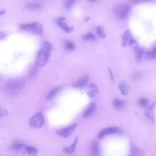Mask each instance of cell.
<instances>
[{
    "label": "cell",
    "instance_id": "obj_22",
    "mask_svg": "<svg viewBox=\"0 0 156 156\" xmlns=\"http://www.w3.org/2000/svg\"><path fill=\"white\" fill-rule=\"evenodd\" d=\"M130 154L132 156L140 155L142 151L140 149L133 144L130 145Z\"/></svg>",
    "mask_w": 156,
    "mask_h": 156
},
{
    "label": "cell",
    "instance_id": "obj_6",
    "mask_svg": "<svg viewBox=\"0 0 156 156\" xmlns=\"http://www.w3.org/2000/svg\"><path fill=\"white\" fill-rule=\"evenodd\" d=\"M76 124L73 123L66 127L63 128L56 132L58 136L64 138L69 137L73 132L76 127Z\"/></svg>",
    "mask_w": 156,
    "mask_h": 156
},
{
    "label": "cell",
    "instance_id": "obj_34",
    "mask_svg": "<svg viewBox=\"0 0 156 156\" xmlns=\"http://www.w3.org/2000/svg\"><path fill=\"white\" fill-rule=\"evenodd\" d=\"M153 0H133V1L136 3H139L151 1Z\"/></svg>",
    "mask_w": 156,
    "mask_h": 156
},
{
    "label": "cell",
    "instance_id": "obj_11",
    "mask_svg": "<svg viewBox=\"0 0 156 156\" xmlns=\"http://www.w3.org/2000/svg\"><path fill=\"white\" fill-rule=\"evenodd\" d=\"M89 150L91 154L93 156L99 155L100 152V145L96 140L92 141L90 144Z\"/></svg>",
    "mask_w": 156,
    "mask_h": 156
},
{
    "label": "cell",
    "instance_id": "obj_31",
    "mask_svg": "<svg viewBox=\"0 0 156 156\" xmlns=\"http://www.w3.org/2000/svg\"><path fill=\"white\" fill-rule=\"evenodd\" d=\"M36 72V69L35 68L33 69L32 70H31L29 75V77L30 78H32L34 77Z\"/></svg>",
    "mask_w": 156,
    "mask_h": 156
},
{
    "label": "cell",
    "instance_id": "obj_27",
    "mask_svg": "<svg viewBox=\"0 0 156 156\" xmlns=\"http://www.w3.org/2000/svg\"><path fill=\"white\" fill-rule=\"evenodd\" d=\"M65 48L68 50H72L75 48V44L71 41H66L65 42Z\"/></svg>",
    "mask_w": 156,
    "mask_h": 156
},
{
    "label": "cell",
    "instance_id": "obj_16",
    "mask_svg": "<svg viewBox=\"0 0 156 156\" xmlns=\"http://www.w3.org/2000/svg\"><path fill=\"white\" fill-rule=\"evenodd\" d=\"M95 107V104L94 102L90 103L84 110L83 115L84 117L89 116L93 112Z\"/></svg>",
    "mask_w": 156,
    "mask_h": 156
},
{
    "label": "cell",
    "instance_id": "obj_1",
    "mask_svg": "<svg viewBox=\"0 0 156 156\" xmlns=\"http://www.w3.org/2000/svg\"><path fill=\"white\" fill-rule=\"evenodd\" d=\"M24 84V80L21 77L9 80L5 84V92L10 96H16L21 92Z\"/></svg>",
    "mask_w": 156,
    "mask_h": 156
},
{
    "label": "cell",
    "instance_id": "obj_9",
    "mask_svg": "<svg viewBox=\"0 0 156 156\" xmlns=\"http://www.w3.org/2000/svg\"><path fill=\"white\" fill-rule=\"evenodd\" d=\"M119 130L117 127H111L105 128L101 130L98 134L97 137L101 139L104 136L109 134L117 132Z\"/></svg>",
    "mask_w": 156,
    "mask_h": 156
},
{
    "label": "cell",
    "instance_id": "obj_20",
    "mask_svg": "<svg viewBox=\"0 0 156 156\" xmlns=\"http://www.w3.org/2000/svg\"><path fill=\"white\" fill-rule=\"evenodd\" d=\"M61 89V87H57L53 88L47 95V99L50 100L52 99Z\"/></svg>",
    "mask_w": 156,
    "mask_h": 156
},
{
    "label": "cell",
    "instance_id": "obj_3",
    "mask_svg": "<svg viewBox=\"0 0 156 156\" xmlns=\"http://www.w3.org/2000/svg\"><path fill=\"white\" fill-rule=\"evenodd\" d=\"M20 28L23 31H27L34 34L41 36L43 33L41 25L38 22H34L31 23L20 26Z\"/></svg>",
    "mask_w": 156,
    "mask_h": 156
},
{
    "label": "cell",
    "instance_id": "obj_36",
    "mask_svg": "<svg viewBox=\"0 0 156 156\" xmlns=\"http://www.w3.org/2000/svg\"><path fill=\"white\" fill-rule=\"evenodd\" d=\"M90 19V16H87L84 19V21L85 22H87Z\"/></svg>",
    "mask_w": 156,
    "mask_h": 156
},
{
    "label": "cell",
    "instance_id": "obj_12",
    "mask_svg": "<svg viewBox=\"0 0 156 156\" xmlns=\"http://www.w3.org/2000/svg\"><path fill=\"white\" fill-rule=\"evenodd\" d=\"M89 80V77L87 75H85L81 76L73 84L75 88H81L85 86Z\"/></svg>",
    "mask_w": 156,
    "mask_h": 156
},
{
    "label": "cell",
    "instance_id": "obj_18",
    "mask_svg": "<svg viewBox=\"0 0 156 156\" xmlns=\"http://www.w3.org/2000/svg\"><path fill=\"white\" fill-rule=\"evenodd\" d=\"M78 137H76L73 143L69 147L64 148L63 151L64 152L67 154H72L74 151L75 147L78 142Z\"/></svg>",
    "mask_w": 156,
    "mask_h": 156
},
{
    "label": "cell",
    "instance_id": "obj_17",
    "mask_svg": "<svg viewBox=\"0 0 156 156\" xmlns=\"http://www.w3.org/2000/svg\"><path fill=\"white\" fill-rule=\"evenodd\" d=\"M125 104V102L123 100L117 98L114 99L112 103L113 107L117 109L122 108L124 106Z\"/></svg>",
    "mask_w": 156,
    "mask_h": 156
},
{
    "label": "cell",
    "instance_id": "obj_14",
    "mask_svg": "<svg viewBox=\"0 0 156 156\" xmlns=\"http://www.w3.org/2000/svg\"><path fill=\"white\" fill-rule=\"evenodd\" d=\"M155 105V103H154L151 105L147 107L145 111V115L146 116L150 119L153 123L154 122L153 111Z\"/></svg>",
    "mask_w": 156,
    "mask_h": 156
},
{
    "label": "cell",
    "instance_id": "obj_25",
    "mask_svg": "<svg viewBox=\"0 0 156 156\" xmlns=\"http://www.w3.org/2000/svg\"><path fill=\"white\" fill-rule=\"evenodd\" d=\"M83 38L85 41H94L96 40V38L92 33L89 32L84 35Z\"/></svg>",
    "mask_w": 156,
    "mask_h": 156
},
{
    "label": "cell",
    "instance_id": "obj_19",
    "mask_svg": "<svg viewBox=\"0 0 156 156\" xmlns=\"http://www.w3.org/2000/svg\"><path fill=\"white\" fill-rule=\"evenodd\" d=\"M135 54L136 61L137 62H140L144 54L143 50L141 48H135Z\"/></svg>",
    "mask_w": 156,
    "mask_h": 156
},
{
    "label": "cell",
    "instance_id": "obj_29",
    "mask_svg": "<svg viewBox=\"0 0 156 156\" xmlns=\"http://www.w3.org/2000/svg\"><path fill=\"white\" fill-rule=\"evenodd\" d=\"M75 0H66L65 2V7L68 9L71 8L74 3Z\"/></svg>",
    "mask_w": 156,
    "mask_h": 156
},
{
    "label": "cell",
    "instance_id": "obj_13",
    "mask_svg": "<svg viewBox=\"0 0 156 156\" xmlns=\"http://www.w3.org/2000/svg\"><path fill=\"white\" fill-rule=\"evenodd\" d=\"M98 92V89L96 84L94 83H91L87 91V95L90 98H92L96 95Z\"/></svg>",
    "mask_w": 156,
    "mask_h": 156
},
{
    "label": "cell",
    "instance_id": "obj_30",
    "mask_svg": "<svg viewBox=\"0 0 156 156\" xmlns=\"http://www.w3.org/2000/svg\"><path fill=\"white\" fill-rule=\"evenodd\" d=\"M8 113L7 111L0 106V117H3L6 115Z\"/></svg>",
    "mask_w": 156,
    "mask_h": 156
},
{
    "label": "cell",
    "instance_id": "obj_7",
    "mask_svg": "<svg viewBox=\"0 0 156 156\" xmlns=\"http://www.w3.org/2000/svg\"><path fill=\"white\" fill-rule=\"evenodd\" d=\"M136 42V40L133 37L130 30H126L123 36V41L121 44L122 46L124 47L127 44L131 46Z\"/></svg>",
    "mask_w": 156,
    "mask_h": 156
},
{
    "label": "cell",
    "instance_id": "obj_32",
    "mask_svg": "<svg viewBox=\"0 0 156 156\" xmlns=\"http://www.w3.org/2000/svg\"><path fill=\"white\" fill-rule=\"evenodd\" d=\"M109 73L111 79L112 80H114V76L112 72V71L109 67H108Z\"/></svg>",
    "mask_w": 156,
    "mask_h": 156
},
{
    "label": "cell",
    "instance_id": "obj_21",
    "mask_svg": "<svg viewBox=\"0 0 156 156\" xmlns=\"http://www.w3.org/2000/svg\"><path fill=\"white\" fill-rule=\"evenodd\" d=\"M42 4L38 3H33L29 4L25 6V8L26 9L30 10L39 9L42 8Z\"/></svg>",
    "mask_w": 156,
    "mask_h": 156
},
{
    "label": "cell",
    "instance_id": "obj_8",
    "mask_svg": "<svg viewBox=\"0 0 156 156\" xmlns=\"http://www.w3.org/2000/svg\"><path fill=\"white\" fill-rule=\"evenodd\" d=\"M66 20V19L65 17H59L56 19L55 21L62 29L66 32L69 33L73 30L74 28L68 26L66 23L64 22Z\"/></svg>",
    "mask_w": 156,
    "mask_h": 156
},
{
    "label": "cell",
    "instance_id": "obj_23",
    "mask_svg": "<svg viewBox=\"0 0 156 156\" xmlns=\"http://www.w3.org/2000/svg\"><path fill=\"white\" fill-rule=\"evenodd\" d=\"M156 48H155L151 51H148L146 53L145 55V58L147 59H154L156 57Z\"/></svg>",
    "mask_w": 156,
    "mask_h": 156
},
{
    "label": "cell",
    "instance_id": "obj_4",
    "mask_svg": "<svg viewBox=\"0 0 156 156\" xmlns=\"http://www.w3.org/2000/svg\"><path fill=\"white\" fill-rule=\"evenodd\" d=\"M44 123V120L42 114L38 112L35 114L30 119V125L33 128H37L42 126Z\"/></svg>",
    "mask_w": 156,
    "mask_h": 156
},
{
    "label": "cell",
    "instance_id": "obj_5",
    "mask_svg": "<svg viewBox=\"0 0 156 156\" xmlns=\"http://www.w3.org/2000/svg\"><path fill=\"white\" fill-rule=\"evenodd\" d=\"M130 10L129 6L127 5H121L117 6L115 9V14L117 17L122 19L125 18Z\"/></svg>",
    "mask_w": 156,
    "mask_h": 156
},
{
    "label": "cell",
    "instance_id": "obj_24",
    "mask_svg": "<svg viewBox=\"0 0 156 156\" xmlns=\"http://www.w3.org/2000/svg\"><path fill=\"white\" fill-rule=\"evenodd\" d=\"M26 152V154L30 155H36L38 153V151L35 148L27 146Z\"/></svg>",
    "mask_w": 156,
    "mask_h": 156
},
{
    "label": "cell",
    "instance_id": "obj_10",
    "mask_svg": "<svg viewBox=\"0 0 156 156\" xmlns=\"http://www.w3.org/2000/svg\"><path fill=\"white\" fill-rule=\"evenodd\" d=\"M27 145L21 142H16L10 146V148L15 152L26 154V148Z\"/></svg>",
    "mask_w": 156,
    "mask_h": 156
},
{
    "label": "cell",
    "instance_id": "obj_2",
    "mask_svg": "<svg viewBox=\"0 0 156 156\" xmlns=\"http://www.w3.org/2000/svg\"><path fill=\"white\" fill-rule=\"evenodd\" d=\"M52 49L51 45L47 41L44 42L38 51L35 66L43 67L46 65Z\"/></svg>",
    "mask_w": 156,
    "mask_h": 156
},
{
    "label": "cell",
    "instance_id": "obj_26",
    "mask_svg": "<svg viewBox=\"0 0 156 156\" xmlns=\"http://www.w3.org/2000/svg\"><path fill=\"white\" fill-rule=\"evenodd\" d=\"M97 31L99 36L102 38L106 37V34L104 28L101 26H99L97 27Z\"/></svg>",
    "mask_w": 156,
    "mask_h": 156
},
{
    "label": "cell",
    "instance_id": "obj_28",
    "mask_svg": "<svg viewBox=\"0 0 156 156\" xmlns=\"http://www.w3.org/2000/svg\"><path fill=\"white\" fill-rule=\"evenodd\" d=\"M139 104L142 107L146 106L149 103L148 100L146 98H142L140 99L138 101Z\"/></svg>",
    "mask_w": 156,
    "mask_h": 156
},
{
    "label": "cell",
    "instance_id": "obj_15",
    "mask_svg": "<svg viewBox=\"0 0 156 156\" xmlns=\"http://www.w3.org/2000/svg\"><path fill=\"white\" fill-rule=\"evenodd\" d=\"M119 87L122 95H125L127 94L129 89V86L125 81L121 80L119 83Z\"/></svg>",
    "mask_w": 156,
    "mask_h": 156
},
{
    "label": "cell",
    "instance_id": "obj_33",
    "mask_svg": "<svg viewBox=\"0 0 156 156\" xmlns=\"http://www.w3.org/2000/svg\"><path fill=\"white\" fill-rule=\"evenodd\" d=\"M7 33L4 31H0V40L5 37Z\"/></svg>",
    "mask_w": 156,
    "mask_h": 156
},
{
    "label": "cell",
    "instance_id": "obj_37",
    "mask_svg": "<svg viewBox=\"0 0 156 156\" xmlns=\"http://www.w3.org/2000/svg\"><path fill=\"white\" fill-rule=\"evenodd\" d=\"M91 2H94L96 1L97 0H89Z\"/></svg>",
    "mask_w": 156,
    "mask_h": 156
},
{
    "label": "cell",
    "instance_id": "obj_35",
    "mask_svg": "<svg viewBox=\"0 0 156 156\" xmlns=\"http://www.w3.org/2000/svg\"><path fill=\"white\" fill-rule=\"evenodd\" d=\"M6 12L5 10L4 9L0 10V15H2L5 13Z\"/></svg>",
    "mask_w": 156,
    "mask_h": 156
}]
</instances>
